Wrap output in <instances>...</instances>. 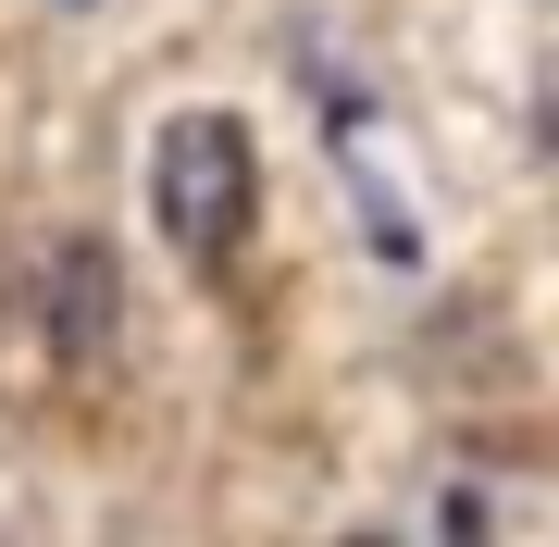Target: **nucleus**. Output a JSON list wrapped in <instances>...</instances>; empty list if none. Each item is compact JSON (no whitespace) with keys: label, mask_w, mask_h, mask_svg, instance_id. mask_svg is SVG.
I'll use <instances>...</instances> for the list:
<instances>
[{"label":"nucleus","mask_w":559,"mask_h":547,"mask_svg":"<svg viewBox=\"0 0 559 547\" xmlns=\"http://www.w3.org/2000/svg\"><path fill=\"white\" fill-rule=\"evenodd\" d=\"M261 212V150L237 112H175L150 138V224L187 249V262H224Z\"/></svg>","instance_id":"f257e3e1"},{"label":"nucleus","mask_w":559,"mask_h":547,"mask_svg":"<svg viewBox=\"0 0 559 547\" xmlns=\"http://www.w3.org/2000/svg\"><path fill=\"white\" fill-rule=\"evenodd\" d=\"M100 336H112V262H100V237H62V262H50V348L100 361Z\"/></svg>","instance_id":"f03ea898"}]
</instances>
